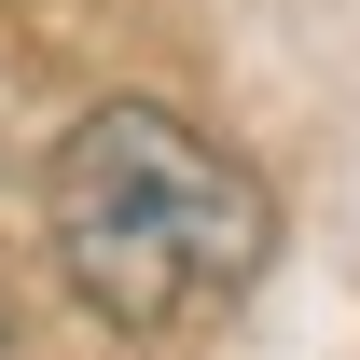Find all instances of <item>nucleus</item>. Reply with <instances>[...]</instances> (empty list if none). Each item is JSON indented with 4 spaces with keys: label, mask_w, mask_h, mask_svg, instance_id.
<instances>
[{
    "label": "nucleus",
    "mask_w": 360,
    "mask_h": 360,
    "mask_svg": "<svg viewBox=\"0 0 360 360\" xmlns=\"http://www.w3.org/2000/svg\"><path fill=\"white\" fill-rule=\"evenodd\" d=\"M264 180L167 97H97L42 153V250L111 333H180L264 264Z\"/></svg>",
    "instance_id": "f257e3e1"
},
{
    "label": "nucleus",
    "mask_w": 360,
    "mask_h": 360,
    "mask_svg": "<svg viewBox=\"0 0 360 360\" xmlns=\"http://www.w3.org/2000/svg\"><path fill=\"white\" fill-rule=\"evenodd\" d=\"M0 360H14V319H0Z\"/></svg>",
    "instance_id": "f03ea898"
}]
</instances>
